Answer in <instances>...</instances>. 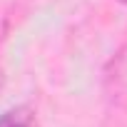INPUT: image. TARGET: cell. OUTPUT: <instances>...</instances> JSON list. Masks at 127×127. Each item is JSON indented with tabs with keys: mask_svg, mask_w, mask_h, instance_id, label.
Masks as SVG:
<instances>
[{
	"mask_svg": "<svg viewBox=\"0 0 127 127\" xmlns=\"http://www.w3.org/2000/svg\"><path fill=\"white\" fill-rule=\"evenodd\" d=\"M35 125V112L28 105L10 107L8 112L0 115V127H32Z\"/></svg>",
	"mask_w": 127,
	"mask_h": 127,
	"instance_id": "obj_2",
	"label": "cell"
},
{
	"mask_svg": "<svg viewBox=\"0 0 127 127\" xmlns=\"http://www.w3.org/2000/svg\"><path fill=\"white\" fill-rule=\"evenodd\" d=\"M105 90L115 102L127 105V45L120 47L117 55L107 62V67H105Z\"/></svg>",
	"mask_w": 127,
	"mask_h": 127,
	"instance_id": "obj_1",
	"label": "cell"
},
{
	"mask_svg": "<svg viewBox=\"0 0 127 127\" xmlns=\"http://www.w3.org/2000/svg\"><path fill=\"white\" fill-rule=\"evenodd\" d=\"M120 3H122V5H127V0H120Z\"/></svg>",
	"mask_w": 127,
	"mask_h": 127,
	"instance_id": "obj_3",
	"label": "cell"
}]
</instances>
